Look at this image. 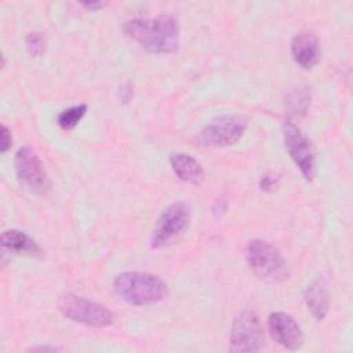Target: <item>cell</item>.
I'll return each mask as SVG.
<instances>
[{
	"label": "cell",
	"mask_w": 353,
	"mask_h": 353,
	"mask_svg": "<svg viewBox=\"0 0 353 353\" xmlns=\"http://www.w3.org/2000/svg\"><path fill=\"white\" fill-rule=\"evenodd\" d=\"M80 6L84 7L85 10H90V11H98V10L103 8L106 6V3L101 1V0H97V1H80Z\"/></svg>",
	"instance_id": "obj_22"
},
{
	"label": "cell",
	"mask_w": 353,
	"mask_h": 353,
	"mask_svg": "<svg viewBox=\"0 0 353 353\" xmlns=\"http://www.w3.org/2000/svg\"><path fill=\"white\" fill-rule=\"evenodd\" d=\"M287 153L306 181L316 176V159L309 138L292 121H284L281 127Z\"/></svg>",
	"instance_id": "obj_8"
},
{
	"label": "cell",
	"mask_w": 353,
	"mask_h": 353,
	"mask_svg": "<svg viewBox=\"0 0 353 353\" xmlns=\"http://www.w3.org/2000/svg\"><path fill=\"white\" fill-rule=\"evenodd\" d=\"M25 48L30 57H41L47 50V37L43 32H32L25 37Z\"/></svg>",
	"instance_id": "obj_17"
},
{
	"label": "cell",
	"mask_w": 353,
	"mask_h": 353,
	"mask_svg": "<svg viewBox=\"0 0 353 353\" xmlns=\"http://www.w3.org/2000/svg\"><path fill=\"white\" fill-rule=\"evenodd\" d=\"M124 33L152 54H171L179 48L181 28L174 14L131 18L124 23Z\"/></svg>",
	"instance_id": "obj_1"
},
{
	"label": "cell",
	"mask_w": 353,
	"mask_h": 353,
	"mask_svg": "<svg viewBox=\"0 0 353 353\" xmlns=\"http://www.w3.org/2000/svg\"><path fill=\"white\" fill-rule=\"evenodd\" d=\"M247 120L237 114H223L212 119L200 132V142L205 146L226 148L237 143L247 130Z\"/></svg>",
	"instance_id": "obj_9"
},
{
	"label": "cell",
	"mask_w": 353,
	"mask_h": 353,
	"mask_svg": "<svg viewBox=\"0 0 353 353\" xmlns=\"http://www.w3.org/2000/svg\"><path fill=\"white\" fill-rule=\"evenodd\" d=\"M113 291L124 302L135 306L154 305L167 295V284L154 273L128 270L113 280Z\"/></svg>",
	"instance_id": "obj_2"
},
{
	"label": "cell",
	"mask_w": 353,
	"mask_h": 353,
	"mask_svg": "<svg viewBox=\"0 0 353 353\" xmlns=\"http://www.w3.org/2000/svg\"><path fill=\"white\" fill-rule=\"evenodd\" d=\"M303 299L307 310L312 313V316L317 321H321L325 319V316L328 314L330 302H328L325 281L323 277H317L306 287Z\"/></svg>",
	"instance_id": "obj_14"
},
{
	"label": "cell",
	"mask_w": 353,
	"mask_h": 353,
	"mask_svg": "<svg viewBox=\"0 0 353 353\" xmlns=\"http://www.w3.org/2000/svg\"><path fill=\"white\" fill-rule=\"evenodd\" d=\"M272 339L287 350H298L303 345V332L296 320L285 312H272L268 317Z\"/></svg>",
	"instance_id": "obj_10"
},
{
	"label": "cell",
	"mask_w": 353,
	"mask_h": 353,
	"mask_svg": "<svg viewBox=\"0 0 353 353\" xmlns=\"http://www.w3.org/2000/svg\"><path fill=\"white\" fill-rule=\"evenodd\" d=\"M279 181H280V178L277 175H274V174H265L259 179V188H261V190L268 192V193L273 192L274 189H277Z\"/></svg>",
	"instance_id": "obj_19"
},
{
	"label": "cell",
	"mask_w": 353,
	"mask_h": 353,
	"mask_svg": "<svg viewBox=\"0 0 353 353\" xmlns=\"http://www.w3.org/2000/svg\"><path fill=\"white\" fill-rule=\"evenodd\" d=\"M265 346V331L259 316L250 309L240 312L230 327L229 350L233 353L261 352Z\"/></svg>",
	"instance_id": "obj_7"
},
{
	"label": "cell",
	"mask_w": 353,
	"mask_h": 353,
	"mask_svg": "<svg viewBox=\"0 0 353 353\" xmlns=\"http://www.w3.org/2000/svg\"><path fill=\"white\" fill-rule=\"evenodd\" d=\"M14 167L19 183L30 193L41 199L50 194L51 179L43 161L32 148L22 146L18 149L14 157Z\"/></svg>",
	"instance_id": "obj_6"
},
{
	"label": "cell",
	"mask_w": 353,
	"mask_h": 353,
	"mask_svg": "<svg viewBox=\"0 0 353 353\" xmlns=\"http://www.w3.org/2000/svg\"><path fill=\"white\" fill-rule=\"evenodd\" d=\"M310 108V91L306 87L292 90L285 98V112L294 119L306 116Z\"/></svg>",
	"instance_id": "obj_15"
},
{
	"label": "cell",
	"mask_w": 353,
	"mask_h": 353,
	"mask_svg": "<svg viewBox=\"0 0 353 353\" xmlns=\"http://www.w3.org/2000/svg\"><path fill=\"white\" fill-rule=\"evenodd\" d=\"M11 146H12L11 131L8 130L7 125L1 124V128H0V152L6 153L11 149Z\"/></svg>",
	"instance_id": "obj_20"
},
{
	"label": "cell",
	"mask_w": 353,
	"mask_h": 353,
	"mask_svg": "<svg viewBox=\"0 0 353 353\" xmlns=\"http://www.w3.org/2000/svg\"><path fill=\"white\" fill-rule=\"evenodd\" d=\"M190 223V207L183 201L167 205L159 215L150 233V247L164 248L178 241Z\"/></svg>",
	"instance_id": "obj_5"
},
{
	"label": "cell",
	"mask_w": 353,
	"mask_h": 353,
	"mask_svg": "<svg viewBox=\"0 0 353 353\" xmlns=\"http://www.w3.org/2000/svg\"><path fill=\"white\" fill-rule=\"evenodd\" d=\"M226 208H228V201H226V199H225V197H219V199L215 201L214 207H212V212H214L215 216H222V214L226 211Z\"/></svg>",
	"instance_id": "obj_21"
},
{
	"label": "cell",
	"mask_w": 353,
	"mask_h": 353,
	"mask_svg": "<svg viewBox=\"0 0 353 353\" xmlns=\"http://www.w3.org/2000/svg\"><path fill=\"white\" fill-rule=\"evenodd\" d=\"M0 244L3 255H29V256H41L43 250L39 243L18 229L4 230L0 236Z\"/></svg>",
	"instance_id": "obj_12"
},
{
	"label": "cell",
	"mask_w": 353,
	"mask_h": 353,
	"mask_svg": "<svg viewBox=\"0 0 353 353\" xmlns=\"http://www.w3.org/2000/svg\"><path fill=\"white\" fill-rule=\"evenodd\" d=\"M244 256L252 273L263 281L280 283L290 274L281 252L269 241L252 239L245 244Z\"/></svg>",
	"instance_id": "obj_3"
},
{
	"label": "cell",
	"mask_w": 353,
	"mask_h": 353,
	"mask_svg": "<svg viewBox=\"0 0 353 353\" xmlns=\"http://www.w3.org/2000/svg\"><path fill=\"white\" fill-rule=\"evenodd\" d=\"M132 97H134V84L132 83L127 81V83H124V84H121L119 87V90H117V99H119V102L121 105L130 103Z\"/></svg>",
	"instance_id": "obj_18"
},
{
	"label": "cell",
	"mask_w": 353,
	"mask_h": 353,
	"mask_svg": "<svg viewBox=\"0 0 353 353\" xmlns=\"http://www.w3.org/2000/svg\"><path fill=\"white\" fill-rule=\"evenodd\" d=\"M58 307L66 319L87 327L106 328L116 320L114 313L106 306L72 292L59 298Z\"/></svg>",
	"instance_id": "obj_4"
},
{
	"label": "cell",
	"mask_w": 353,
	"mask_h": 353,
	"mask_svg": "<svg viewBox=\"0 0 353 353\" xmlns=\"http://www.w3.org/2000/svg\"><path fill=\"white\" fill-rule=\"evenodd\" d=\"M170 165L178 179L190 185H201L205 179V172L199 160L185 152H175L170 156Z\"/></svg>",
	"instance_id": "obj_13"
},
{
	"label": "cell",
	"mask_w": 353,
	"mask_h": 353,
	"mask_svg": "<svg viewBox=\"0 0 353 353\" xmlns=\"http://www.w3.org/2000/svg\"><path fill=\"white\" fill-rule=\"evenodd\" d=\"M61 347H57V346H50V345H40V346H32L28 349V352H50V353H55V352H59Z\"/></svg>",
	"instance_id": "obj_23"
},
{
	"label": "cell",
	"mask_w": 353,
	"mask_h": 353,
	"mask_svg": "<svg viewBox=\"0 0 353 353\" xmlns=\"http://www.w3.org/2000/svg\"><path fill=\"white\" fill-rule=\"evenodd\" d=\"M85 113H87V105L85 103L73 105V106H69V108L63 109L58 114L57 123L63 131H70L81 121V119L85 116Z\"/></svg>",
	"instance_id": "obj_16"
},
{
	"label": "cell",
	"mask_w": 353,
	"mask_h": 353,
	"mask_svg": "<svg viewBox=\"0 0 353 353\" xmlns=\"http://www.w3.org/2000/svg\"><path fill=\"white\" fill-rule=\"evenodd\" d=\"M291 55L298 66L302 69H313L320 61V46L319 40L312 33H298L292 37Z\"/></svg>",
	"instance_id": "obj_11"
}]
</instances>
